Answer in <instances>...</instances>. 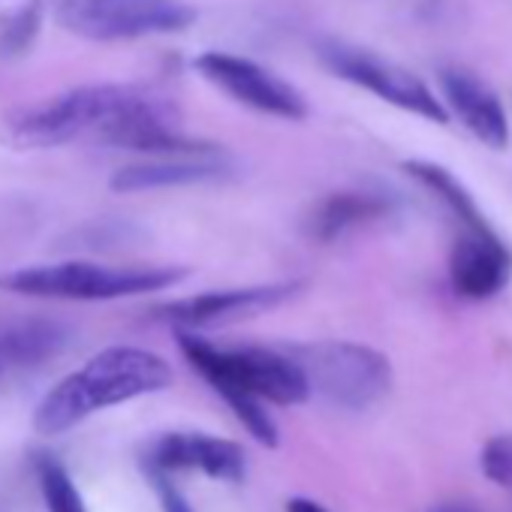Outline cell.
Returning a JSON list of instances; mask_svg holds the SVG:
<instances>
[{
	"instance_id": "cell-1",
	"label": "cell",
	"mask_w": 512,
	"mask_h": 512,
	"mask_svg": "<svg viewBox=\"0 0 512 512\" xmlns=\"http://www.w3.org/2000/svg\"><path fill=\"white\" fill-rule=\"evenodd\" d=\"M82 136L148 157L220 151L181 130V109L169 97L136 85L70 88L10 121V139L22 148H55Z\"/></svg>"
},
{
	"instance_id": "cell-2",
	"label": "cell",
	"mask_w": 512,
	"mask_h": 512,
	"mask_svg": "<svg viewBox=\"0 0 512 512\" xmlns=\"http://www.w3.org/2000/svg\"><path fill=\"white\" fill-rule=\"evenodd\" d=\"M175 341L187 365L223 398L244 431L266 449L281 443L266 401L290 407L311 398L302 368L284 347H217L187 329H175Z\"/></svg>"
},
{
	"instance_id": "cell-3",
	"label": "cell",
	"mask_w": 512,
	"mask_h": 512,
	"mask_svg": "<svg viewBox=\"0 0 512 512\" xmlns=\"http://www.w3.org/2000/svg\"><path fill=\"white\" fill-rule=\"evenodd\" d=\"M169 386L172 368L163 356L145 347H106L46 392L34 410V428L43 437H58L100 410L163 392Z\"/></svg>"
},
{
	"instance_id": "cell-4",
	"label": "cell",
	"mask_w": 512,
	"mask_h": 512,
	"mask_svg": "<svg viewBox=\"0 0 512 512\" xmlns=\"http://www.w3.org/2000/svg\"><path fill=\"white\" fill-rule=\"evenodd\" d=\"M187 275L190 272L178 266H103L88 260H64L0 275V290L58 302H112L169 290Z\"/></svg>"
},
{
	"instance_id": "cell-5",
	"label": "cell",
	"mask_w": 512,
	"mask_h": 512,
	"mask_svg": "<svg viewBox=\"0 0 512 512\" xmlns=\"http://www.w3.org/2000/svg\"><path fill=\"white\" fill-rule=\"evenodd\" d=\"M284 350L302 368L311 395L341 410H368L392 389V362L356 341H308L284 344Z\"/></svg>"
},
{
	"instance_id": "cell-6",
	"label": "cell",
	"mask_w": 512,
	"mask_h": 512,
	"mask_svg": "<svg viewBox=\"0 0 512 512\" xmlns=\"http://www.w3.org/2000/svg\"><path fill=\"white\" fill-rule=\"evenodd\" d=\"M55 19L76 37L118 43L178 34L196 22V10L181 0H55Z\"/></svg>"
},
{
	"instance_id": "cell-7",
	"label": "cell",
	"mask_w": 512,
	"mask_h": 512,
	"mask_svg": "<svg viewBox=\"0 0 512 512\" xmlns=\"http://www.w3.org/2000/svg\"><path fill=\"white\" fill-rule=\"evenodd\" d=\"M320 61L344 82L365 88L368 94L386 100L389 106H398L410 115H419L434 124H446L449 112L443 100L431 94V88L410 70L362 49L344 40H320L317 46Z\"/></svg>"
},
{
	"instance_id": "cell-8",
	"label": "cell",
	"mask_w": 512,
	"mask_h": 512,
	"mask_svg": "<svg viewBox=\"0 0 512 512\" xmlns=\"http://www.w3.org/2000/svg\"><path fill=\"white\" fill-rule=\"evenodd\" d=\"M193 67L202 73L205 82H211L226 97H232L235 103L253 112L284 118V121L308 118L305 94L287 79H281L275 70L256 64L250 58H241L232 52H202Z\"/></svg>"
},
{
	"instance_id": "cell-9",
	"label": "cell",
	"mask_w": 512,
	"mask_h": 512,
	"mask_svg": "<svg viewBox=\"0 0 512 512\" xmlns=\"http://www.w3.org/2000/svg\"><path fill=\"white\" fill-rule=\"evenodd\" d=\"M299 290H302L299 281L211 290V293H199L190 299L160 305V308H154V317L169 323L172 329L202 332V329H217V326H229V323H241V320L269 314L278 305L290 302Z\"/></svg>"
},
{
	"instance_id": "cell-10",
	"label": "cell",
	"mask_w": 512,
	"mask_h": 512,
	"mask_svg": "<svg viewBox=\"0 0 512 512\" xmlns=\"http://www.w3.org/2000/svg\"><path fill=\"white\" fill-rule=\"evenodd\" d=\"M151 476L202 473L220 482H241L247 473V455L241 443L202 431H169L148 446Z\"/></svg>"
},
{
	"instance_id": "cell-11",
	"label": "cell",
	"mask_w": 512,
	"mask_h": 512,
	"mask_svg": "<svg viewBox=\"0 0 512 512\" xmlns=\"http://www.w3.org/2000/svg\"><path fill=\"white\" fill-rule=\"evenodd\" d=\"M512 278V253L491 226L464 229L449 256V284L467 302L494 299Z\"/></svg>"
},
{
	"instance_id": "cell-12",
	"label": "cell",
	"mask_w": 512,
	"mask_h": 512,
	"mask_svg": "<svg viewBox=\"0 0 512 512\" xmlns=\"http://www.w3.org/2000/svg\"><path fill=\"white\" fill-rule=\"evenodd\" d=\"M235 172L229 154L208 151V154H169V157H148L142 163L121 166L109 187L115 193H145V190H166V187H190V184H214L226 181Z\"/></svg>"
},
{
	"instance_id": "cell-13",
	"label": "cell",
	"mask_w": 512,
	"mask_h": 512,
	"mask_svg": "<svg viewBox=\"0 0 512 512\" xmlns=\"http://www.w3.org/2000/svg\"><path fill=\"white\" fill-rule=\"evenodd\" d=\"M443 103H449L452 115L488 148L500 151L509 142V121L497 100V94L470 70L443 67L440 70Z\"/></svg>"
},
{
	"instance_id": "cell-14",
	"label": "cell",
	"mask_w": 512,
	"mask_h": 512,
	"mask_svg": "<svg viewBox=\"0 0 512 512\" xmlns=\"http://www.w3.org/2000/svg\"><path fill=\"white\" fill-rule=\"evenodd\" d=\"M395 211V199L380 190H338L314 205L305 229L314 241H338L353 229L371 226Z\"/></svg>"
},
{
	"instance_id": "cell-15",
	"label": "cell",
	"mask_w": 512,
	"mask_h": 512,
	"mask_svg": "<svg viewBox=\"0 0 512 512\" xmlns=\"http://www.w3.org/2000/svg\"><path fill=\"white\" fill-rule=\"evenodd\" d=\"M73 341V329L55 317H16L0 323V359L10 368H37L61 356Z\"/></svg>"
},
{
	"instance_id": "cell-16",
	"label": "cell",
	"mask_w": 512,
	"mask_h": 512,
	"mask_svg": "<svg viewBox=\"0 0 512 512\" xmlns=\"http://www.w3.org/2000/svg\"><path fill=\"white\" fill-rule=\"evenodd\" d=\"M37 479L49 512H88L79 485L55 455H37Z\"/></svg>"
},
{
	"instance_id": "cell-17",
	"label": "cell",
	"mask_w": 512,
	"mask_h": 512,
	"mask_svg": "<svg viewBox=\"0 0 512 512\" xmlns=\"http://www.w3.org/2000/svg\"><path fill=\"white\" fill-rule=\"evenodd\" d=\"M43 28V4L40 0H25L10 16L0 22V55L7 58H22L31 52L34 40L40 37Z\"/></svg>"
},
{
	"instance_id": "cell-18",
	"label": "cell",
	"mask_w": 512,
	"mask_h": 512,
	"mask_svg": "<svg viewBox=\"0 0 512 512\" xmlns=\"http://www.w3.org/2000/svg\"><path fill=\"white\" fill-rule=\"evenodd\" d=\"M482 473L485 479L512 488V434H497L482 446Z\"/></svg>"
},
{
	"instance_id": "cell-19",
	"label": "cell",
	"mask_w": 512,
	"mask_h": 512,
	"mask_svg": "<svg viewBox=\"0 0 512 512\" xmlns=\"http://www.w3.org/2000/svg\"><path fill=\"white\" fill-rule=\"evenodd\" d=\"M157 479V488H160V506L163 512H193L190 503L181 497V491L169 482V476H154Z\"/></svg>"
},
{
	"instance_id": "cell-20",
	"label": "cell",
	"mask_w": 512,
	"mask_h": 512,
	"mask_svg": "<svg viewBox=\"0 0 512 512\" xmlns=\"http://www.w3.org/2000/svg\"><path fill=\"white\" fill-rule=\"evenodd\" d=\"M287 512H329V509L311 497H293V500H287Z\"/></svg>"
},
{
	"instance_id": "cell-21",
	"label": "cell",
	"mask_w": 512,
	"mask_h": 512,
	"mask_svg": "<svg viewBox=\"0 0 512 512\" xmlns=\"http://www.w3.org/2000/svg\"><path fill=\"white\" fill-rule=\"evenodd\" d=\"M431 512H476L473 506H467V503H455V500H449V503H437Z\"/></svg>"
},
{
	"instance_id": "cell-22",
	"label": "cell",
	"mask_w": 512,
	"mask_h": 512,
	"mask_svg": "<svg viewBox=\"0 0 512 512\" xmlns=\"http://www.w3.org/2000/svg\"><path fill=\"white\" fill-rule=\"evenodd\" d=\"M7 374V365H4V359H0V377H4Z\"/></svg>"
}]
</instances>
